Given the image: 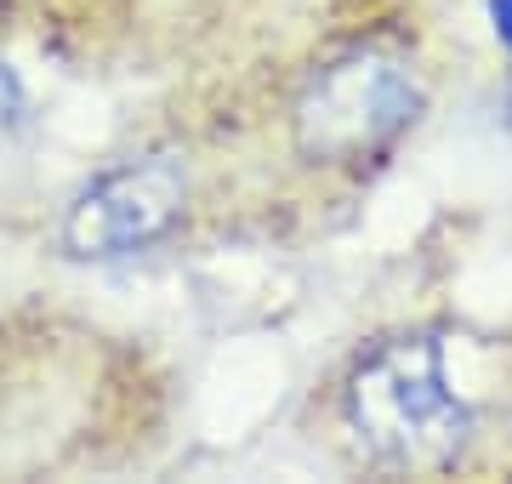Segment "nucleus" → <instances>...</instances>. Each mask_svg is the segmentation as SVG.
<instances>
[{
  "mask_svg": "<svg viewBox=\"0 0 512 484\" xmlns=\"http://www.w3.org/2000/svg\"><path fill=\"white\" fill-rule=\"evenodd\" d=\"M348 428L382 467L439 473L473 439V410L450 388L444 348L433 336H404L370 354L348 382Z\"/></svg>",
  "mask_w": 512,
  "mask_h": 484,
  "instance_id": "f257e3e1",
  "label": "nucleus"
},
{
  "mask_svg": "<svg viewBox=\"0 0 512 484\" xmlns=\"http://www.w3.org/2000/svg\"><path fill=\"white\" fill-rule=\"evenodd\" d=\"M421 114V86L393 52H348L296 97V149L325 166H348L387 149Z\"/></svg>",
  "mask_w": 512,
  "mask_h": 484,
  "instance_id": "f03ea898",
  "label": "nucleus"
},
{
  "mask_svg": "<svg viewBox=\"0 0 512 484\" xmlns=\"http://www.w3.org/2000/svg\"><path fill=\"white\" fill-rule=\"evenodd\" d=\"M490 29H495V40L512 52V0H490Z\"/></svg>",
  "mask_w": 512,
  "mask_h": 484,
  "instance_id": "39448f33",
  "label": "nucleus"
},
{
  "mask_svg": "<svg viewBox=\"0 0 512 484\" xmlns=\"http://www.w3.org/2000/svg\"><path fill=\"white\" fill-rule=\"evenodd\" d=\"M183 171L171 160H131L86 183L63 211V251L80 262H120L160 245L183 217Z\"/></svg>",
  "mask_w": 512,
  "mask_h": 484,
  "instance_id": "7ed1b4c3",
  "label": "nucleus"
},
{
  "mask_svg": "<svg viewBox=\"0 0 512 484\" xmlns=\"http://www.w3.org/2000/svg\"><path fill=\"white\" fill-rule=\"evenodd\" d=\"M23 109H29V92H23V80L12 63H0V126H18Z\"/></svg>",
  "mask_w": 512,
  "mask_h": 484,
  "instance_id": "20e7f679",
  "label": "nucleus"
}]
</instances>
